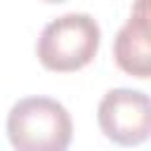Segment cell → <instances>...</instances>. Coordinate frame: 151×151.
Returning <instances> with one entry per match:
<instances>
[{"mask_svg": "<svg viewBox=\"0 0 151 151\" xmlns=\"http://www.w3.org/2000/svg\"><path fill=\"white\" fill-rule=\"evenodd\" d=\"M116 64L137 78H149L151 73V47H149V5L139 0L125 24L118 28L113 40Z\"/></svg>", "mask_w": 151, "mask_h": 151, "instance_id": "277c9868", "label": "cell"}, {"mask_svg": "<svg viewBox=\"0 0 151 151\" xmlns=\"http://www.w3.org/2000/svg\"><path fill=\"white\" fill-rule=\"evenodd\" d=\"M97 120L111 142L120 146H137L151 132L149 94L132 87H113L101 97Z\"/></svg>", "mask_w": 151, "mask_h": 151, "instance_id": "3957f363", "label": "cell"}, {"mask_svg": "<svg viewBox=\"0 0 151 151\" xmlns=\"http://www.w3.org/2000/svg\"><path fill=\"white\" fill-rule=\"evenodd\" d=\"M99 40L101 28L92 14L66 12L42 26L35 42V54L50 71H78L94 59Z\"/></svg>", "mask_w": 151, "mask_h": 151, "instance_id": "7a4b0ae2", "label": "cell"}, {"mask_svg": "<svg viewBox=\"0 0 151 151\" xmlns=\"http://www.w3.org/2000/svg\"><path fill=\"white\" fill-rule=\"evenodd\" d=\"M71 137V113L52 97H24L7 113V139L14 151H66Z\"/></svg>", "mask_w": 151, "mask_h": 151, "instance_id": "6da1fadb", "label": "cell"}]
</instances>
